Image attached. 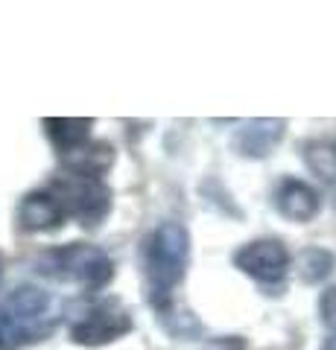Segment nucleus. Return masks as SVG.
Instances as JSON below:
<instances>
[{
    "instance_id": "f257e3e1",
    "label": "nucleus",
    "mask_w": 336,
    "mask_h": 350,
    "mask_svg": "<svg viewBox=\"0 0 336 350\" xmlns=\"http://www.w3.org/2000/svg\"><path fill=\"white\" fill-rule=\"evenodd\" d=\"M190 260V237L179 222H161L144 239V278L146 301L164 319L172 312V292L184 278Z\"/></svg>"
},
{
    "instance_id": "f03ea898",
    "label": "nucleus",
    "mask_w": 336,
    "mask_h": 350,
    "mask_svg": "<svg viewBox=\"0 0 336 350\" xmlns=\"http://www.w3.org/2000/svg\"><path fill=\"white\" fill-rule=\"evenodd\" d=\"M47 262V275L53 278H64V280H77L79 286L85 289H103L108 280L114 278V262L112 257L105 254L103 248H94V245H64V248H56L50 251L44 257Z\"/></svg>"
},
{
    "instance_id": "7ed1b4c3",
    "label": "nucleus",
    "mask_w": 336,
    "mask_h": 350,
    "mask_svg": "<svg viewBox=\"0 0 336 350\" xmlns=\"http://www.w3.org/2000/svg\"><path fill=\"white\" fill-rule=\"evenodd\" d=\"M53 199L62 204L64 216H77L88 228H96L112 211V190L100 178L62 175L53 181Z\"/></svg>"
},
{
    "instance_id": "20e7f679",
    "label": "nucleus",
    "mask_w": 336,
    "mask_h": 350,
    "mask_svg": "<svg viewBox=\"0 0 336 350\" xmlns=\"http://www.w3.org/2000/svg\"><path fill=\"white\" fill-rule=\"evenodd\" d=\"M289 262V251L278 239H255L234 251V266L266 289H284Z\"/></svg>"
},
{
    "instance_id": "39448f33",
    "label": "nucleus",
    "mask_w": 336,
    "mask_h": 350,
    "mask_svg": "<svg viewBox=\"0 0 336 350\" xmlns=\"http://www.w3.org/2000/svg\"><path fill=\"white\" fill-rule=\"evenodd\" d=\"M132 327H135L132 312L117 298H108V301H100L96 306H91V310L85 312V319L70 327V338L77 345L96 347V345L117 342L120 336L132 333Z\"/></svg>"
},
{
    "instance_id": "423d86ee",
    "label": "nucleus",
    "mask_w": 336,
    "mask_h": 350,
    "mask_svg": "<svg viewBox=\"0 0 336 350\" xmlns=\"http://www.w3.org/2000/svg\"><path fill=\"white\" fill-rule=\"evenodd\" d=\"M275 207L281 216L292 219V222H310L319 213V193L301 178H284L275 190Z\"/></svg>"
},
{
    "instance_id": "0eeeda50",
    "label": "nucleus",
    "mask_w": 336,
    "mask_h": 350,
    "mask_svg": "<svg viewBox=\"0 0 336 350\" xmlns=\"http://www.w3.org/2000/svg\"><path fill=\"white\" fill-rule=\"evenodd\" d=\"M284 129H287L284 120H252V123H246L237 131L234 149L246 158H266L281 144Z\"/></svg>"
},
{
    "instance_id": "6e6552de",
    "label": "nucleus",
    "mask_w": 336,
    "mask_h": 350,
    "mask_svg": "<svg viewBox=\"0 0 336 350\" xmlns=\"http://www.w3.org/2000/svg\"><path fill=\"white\" fill-rule=\"evenodd\" d=\"M62 163L68 175H82V178H100V175L114 163V149L108 144H82L68 155H62Z\"/></svg>"
},
{
    "instance_id": "1a4fd4ad",
    "label": "nucleus",
    "mask_w": 336,
    "mask_h": 350,
    "mask_svg": "<svg viewBox=\"0 0 336 350\" xmlns=\"http://www.w3.org/2000/svg\"><path fill=\"white\" fill-rule=\"evenodd\" d=\"M18 219L27 231H50V228H59L64 222V211L53 199V193H32L21 204Z\"/></svg>"
},
{
    "instance_id": "9d476101",
    "label": "nucleus",
    "mask_w": 336,
    "mask_h": 350,
    "mask_svg": "<svg viewBox=\"0 0 336 350\" xmlns=\"http://www.w3.org/2000/svg\"><path fill=\"white\" fill-rule=\"evenodd\" d=\"M44 126L53 146L59 149V155H68V152H73L88 140L94 120H44Z\"/></svg>"
},
{
    "instance_id": "9b49d317",
    "label": "nucleus",
    "mask_w": 336,
    "mask_h": 350,
    "mask_svg": "<svg viewBox=\"0 0 336 350\" xmlns=\"http://www.w3.org/2000/svg\"><path fill=\"white\" fill-rule=\"evenodd\" d=\"M333 266H336V257L331 254L328 248H319V245L298 251V257H296V271H298V278L305 283L324 280L333 271Z\"/></svg>"
},
{
    "instance_id": "f8f14e48",
    "label": "nucleus",
    "mask_w": 336,
    "mask_h": 350,
    "mask_svg": "<svg viewBox=\"0 0 336 350\" xmlns=\"http://www.w3.org/2000/svg\"><path fill=\"white\" fill-rule=\"evenodd\" d=\"M301 158H305L307 170L313 175H319L322 181H336V144L331 140H310L301 149Z\"/></svg>"
},
{
    "instance_id": "ddd939ff",
    "label": "nucleus",
    "mask_w": 336,
    "mask_h": 350,
    "mask_svg": "<svg viewBox=\"0 0 336 350\" xmlns=\"http://www.w3.org/2000/svg\"><path fill=\"white\" fill-rule=\"evenodd\" d=\"M319 312H322V319L328 324H336V286H331L328 292H322Z\"/></svg>"
},
{
    "instance_id": "4468645a",
    "label": "nucleus",
    "mask_w": 336,
    "mask_h": 350,
    "mask_svg": "<svg viewBox=\"0 0 336 350\" xmlns=\"http://www.w3.org/2000/svg\"><path fill=\"white\" fill-rule=\"evenodd\" d=\"M322 350H336V333H331L328 338H324V345H322Z\"/></svg>"
}]
</instances>
